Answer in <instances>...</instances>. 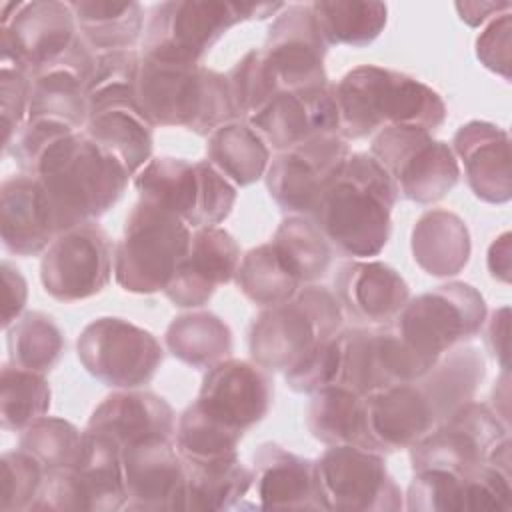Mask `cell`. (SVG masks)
Wrapping results in <instances>:
<instances>
[{"mask_svg":"<svg viewBox=\"0 0 512 512\" xmlns=\"http://www.w3.org/2000/svg\"><path fill=\"white\" fill-rule=\"evenodd\" d=\"M452 152L462 162L466 180L476 198L504 204L512 196L510 136L496 124L472 120L452 138Z\"/></svg>","mask_w":512,"mask_h":512,"instance_id":"484cf974","label":"cell"},{"mask_svg":"<svg viewBox=\"0 0 512 512\" xmlns=\"http://www.w3.org/2000/svg\"><path fill=\"white\" fill-rule=\"evenodd\" d=\"M240 264V246L220 226H204L192 232L188 256L164 290L178 308L204 306L218 286L228 284Z\"/></svg>","mask_w":512,"mask_h":512,"instance_id":"cb8c5ba5","label":"cell"},{"mask_svg":"<svg viewBox=\"0 0 512 512\" xmlns=\"http://www.w3.org/2000/svg\"><path fill=\"white\" fill-rule=\"evenodd\" d=\"M192 228L176 214L138 200L114 246V278L126 292H164L188 256Z\"/></svg>","mask_w":512,"mask_h":512,"instance_id":"52a82bcc","label":"cell"},{"mask_svg":"<svg viewBox=\"0 0 512 512\" xmlns=\"http://www.w3.org/2000/svg\"><path fill=\"white\" fill-rule=\"evenodd\" d=\"M226 78L238 120L248 122L258 112H262L280 92L274 76L266 66L262 48L246 52Z\"/></svg>","mask_w":512,"mask_h":512,"instance_id":"bcb514c9","label":"cell"},{"mask_svg":"<svg viewBox=\"0 0 512 512\" xmlns=\"http://www.w3.org/2000/svg\"><path fill=\"white\" fill-rule=\"evenodd\" d=\"M458 16L468 26L476 28L490 22L494 16L512 10L510 2H456L454 4Z\"/></svg>","mask_w":512,"mask_h":512,"instance_id":"9f6ffc18","label":"cell"},{"mask_svg":"<svg viewBox=\"0 0 512 512\" xmlns=\"http://www.w3.org/2000/svg\"><path fill=\"white\" fill-rule=\"evenodd\" d=\"M272 242L298 272L302 284H312L328 272L332 250L314 220L290 214L280 222Z\"/></svg>","mask_w":512,"mask_h":512,"instance_id":"ee69618b","label":"cell"},{"mask_svg":"<svg viewBox=\"0 0 512 512\" xmlns=\"http://www.w3.org/2000/svg\"><path fill=\"white\" fill-rule=\"evenodd\" d=\"M2 280H4V314H2V328L8 330L20 316L28 298V286L24 276L16 266L8 260L2 262Z\"/></svg>","mask_w":512,"mask_h":512,"instance_id":"db71d44e","label":"cell"},{"mask_svg":"<svg viewBox=\"0 0 512 512\" xmlns=\"http://www.w3.org/2000/svg\"><path fill=\"white\" fill-rule=\"evenodd\" d=\"M248 124L278 152L320 136H340V116L334 84L308 90L278 92Z\"/></svg>","mask_w":512,"mask_h":512,"instance_id":"ac0fdd59","label":"cell"},{"mask_svg":"<svg viewBox=\"0 0 512 512\" xmlns=\"http://www.w3.org/2000/svg\"><path fill=\"white\" fill-rule=\"evenodd\" d=\"M70 470L84 510L110 512L126 508L122 448L110 436L84 428L82 448Z\"/></svg>","mask_w":512,"mask_h":512,"instance_id":"f546056e","label":"cell"},{"mask_svg":"<svg viewBox=\"0 0 512 512\" xmlns=\"http://www.w3.org/2000/svg\"><path fill=\"white\" fill-rule=\"evenodd\" d=\"M342 362H344V334L338 332L332 338L318 344L296 368L284 372V378L294 392L314 394L322 388L340 384Z\"/></svg>","mask_w":512,"mask_h":512,"instance_id":"681fc988","label":"cell"},{"mask_svg":"<svg viewBox=\"0 0 512 512\" xmlns=\"http://www.w3.org/2000/svg\"><path fill=\"white\" fill-rule=\"evenodd\" d=\"M312 10L326 44L336 46H368L388 22V6L384 2L318 0L312 2Z\"/></svg>","mask_w":512,"mask_h":512,"instance_id":"f35d334b","label":"cell"},{"mask_svg":"<svg viewBox=\"0 0 512 512\" xmlns=\"http://www.w3.org/2000/svg\"><path fill=\"white\" fill-rule=\"evenodd\" d=\"M128 510H180L184 460L172 438H146L122 448Z\"/></svg>","mask_w":512,"mask_h":512,"instance_id":"7402d4cb","label":"cell"},{"mask_svg":"<svg viewBox=\"0 0 512 512\" xmlns=\"http://www.w3.org/2000/svg\"><path fill=\"white\" fill-rule=\"evenodd\" d=\"M24 174L36 176L54 208L58 234L104 216L132 178L124 164L80 130L52 140Z\"/></svg>","mask_w":512,"mask_h":512,"instance_id":"6da1fadb","label":"cell"},{"mask_svg":"<svg viewBox=\"0 0 512 512\" xmlns=\"http://www.w3.org/2000/svg\"><path fill=\"white\" fill-rule=\"evenodd\" d=\"M240 22L236 2H160L150 10V18L144 28L142 56L182 64H200L210 48Z\"/></svg>","mask_w":512,"mask_h":512,"instance_id":"4fadbf2b","label":"cell"},{"mask_svg":"<svg viewBox=\"0 0 512 512\" xmlns=\"http://www.w3.org/2000/svg\"><path fill=\"white\" fill-rule=\"evenodd\" d=\"M370 154L390 176L396 194L416 204L442 200L460 178L452 146L426 130L384 128L374 134Z\"/></svg>","mask_w":512,"mask_h":512,"instance_id":"30bf717a","label":"cell"},{"mask_svg":"<svg viewBox=\"0 0 512 512\" xmlns=\"http://www.w3.org/2000/svg\"><path fill=\"white\" fill-rule=\"evenodd\" d=\"M20 448L32 454L46 472L76 464L82 448V432L64 418L42 416L20 434Z\"/></svg>","mask_w":512,"mask_h":512,"instance_id":"f6af8a7d","label":"cell"},{"mask_svg":"<svg viewBox=\"0 0 512 512\" xmlns=\"http://www.w3.org/2000/svg\"><path fill=\"white\" fill-rule=\"evenodd\" d=\"M328 44L318 28L312 2L286 4L272 22L262 48L280 92L328 84L324 56Z\"/></svg>","mask_w":512,"mask_h":512,"instance_id":"e0dca14e","label":"cell"},{"mask_svg":"<svg viewBox=\"0 0 512 512\" xmlns=\"http://www.w3.org/2000/svg\"><path fill=\"white\" fill-rule=\"evenodd\" d=\"M334 294L344 312L370 324L394 320L410 300L406 280L378 260L340 264L334 276Z\"/></svg>","mask_w":512,"mask_h":512,"instance_id":"4316f807","label":"cell"},{"mask_svg":"<svg viewBox=\"0 0 512 512\" xmlns=\"http://www.w3.org/2000/svg\"><path fill=\"white\" fill-rule=\"evenodd\" d=\"M0 424L22 432L50 408V386L44 374L4 364L0 376Z\"/></svg>","mask_w":512,"mask_h":512,"instance_id":"b9f144b4","label":"cell"},{"mask_svg":"<svg viewBox=\"0 0 512 512\" xmlns=\"http://www.w3.org/2000/svg\"><path fill=\"white\" fill-rule=\"evenodd\" d=\"M252 484L254 472L240 462L238 454L214 460H184L180 510L212 512L234 508Z\"/></svg>","mask_w":512,"mask_h":512,"instance_id":"1f68e13d","label":"cell"},{"mask_svg":"<svg viewBox=\"0 0 512 512\" xmlns=\"http://www.w3.org/2000/svg\"><path fill=\"white\" fill-rule=\"evenodd\" d=\"M140 62L142 56L136 50H112L96 54L92 72L84 84L86 98L104 92L136 90Z\"/></svg>","mask_w":512,"mask_h":512,"instance_id":"f907efd6","label":"cell"},{"mask_svg":"<svg viewBox=\"0 0 512 512\" xmlns=\"http://www.w3.org/2000/svg\"><path fill=\"white\" fill-rule=\"evenodd\" d=\"M30 88L32 78L26 72L14 68H0V116L4 152L28 120Z\"/></svg>","mask_w":512,"mask_h":512,"instance_id":"816d5d0a","label":"cell"},{"mask_svg":"<svg viewBox=\"0 0 512 512\" xmlns=\"http://www.w3.org/2000/svg\"><path fill=\"white\" fill-rule=\"evenodd\" d=\"M488 270L492 278L508 284L510 282V232L498 236L488 248Z\"/></svg>","mask_w":512,"mask_h":512,"instance_id":"6f0895ef","label":"cell"},{"mask_svg":"<svg viewBox=\"0 0 512 512\" xmlns=\"http://www.w3.org/2000/svg\"><path fill=\"white\" fill-rule=\"evenodd\" d=\"M86 118V86L76 74L50 70L32 78L28 120H54L80 130L86 126Z\"/></svg>","mask_w":512,"mask_h":512,"instance_id":"ab89813d","label":"cell"},{"mask_svg":"<svg viewBox=\"0 0 512 512\" xmlns=\"http://www.w3.org/2000/svg\"><path fill=\"white\" fill-rule=\"evenodd\" d=\"M486 364L476 346L460 344L446 352L418 380L436 402L442 418L470 402L484 380Z\"/></svg>","mask_w":512,"mask_h":512,"instance_id":"74e56055","label":"cell"},{"mask_svg":"<svg viewBox=\"0 0 512 512\" xmlns=\"http://www.w3.org/2000/svg\"><path fill=\"white\" fill-rule=\"evenodd\" d=\"M504 436L508 428L498 414L470 400L410 446V462L414 472L428 468L464 472L486 462L492 446Z\"/></svg>","mask_w":512,"mask_h":512,"instance_id":"2e32d148","label":"cell"},{"mask_svg":"<svg viewBox=\"0 0 512 512\" xmlns=\"http://www.w3.org/2000/svg\"><path fill=\"white\" fill-rule=\"evenodd\" d=\"M112 272L114 246L94 222L60 232L40 260L42 288L60 302L96 296L106 288Z\"/></svg>","mask_w":512,"mask_h":512,"instance_id":"5bb4252c","label":"cell"},{"mask_svg":"<svg viewBox=\"0 0 512 512\" xmlns=\"http://www.w3.org/2000/svg\"><path fill=\"white\" fill-rule=\"evenodd\" d=\"M166 348L180 362L192 368H210L232 352V332L228 324L206 310L176 316L166 328Z\"/></svg>","mask_w":512,"mask_h":512,"instance_id":"d590c367","label":"cell"},{"mask_svg":"<svg viewBox=\"0 0 512 512\" xmlns=\"http://www.w3.org/2000/svg\"><path fill=\"white\" fill-rule=\"evenodd\" d=\"M78 34L96 52L132 50L144 28V10L138 2L80 0L68 2Z\"/></svg>","mask_w":512,"mask_h":512,"instance_id":"836d02e7","label":"cell"},{"mask_svg":"<svg viewBox=\"0 0 512 512\" xmlns=\"http://www.w3.org/2000/svg\"><path fill=\"white\" fill-rule=\"evenodd\" d=\"M136 102L152 126L188 128L200 136L238 120L228 78L202 64L142 56Z\"/></svg>","mask_w":512,"mask_h":512,"instance_id":"277c9868","label":"cell"},{"mask_svg":"<svg viewBox=\"0 0 512 512\" xmlns=\"http://www.w3.org/2000/svg\"><path fill=\"white\" fill-rule=\"evenodd\" d=\"M486 344L494 358L500 360L504 372L508 370V308L492 314L486 328Z\"/></svg>","mask_w":512,"mask_h":512,"instance_id":"11a10c76","label":"cell"},{"mask_svg":"<svg viewBox=\"0 0 512 512\" xmlns=\"http://www.w3.org/2000/svg\"><path fill=\"white\" fill-rule=\"evenodd\" d=\"M364 408L370 448L382 454L410 448L442 422L436 402L418 378L364 396Z\"/></svg>","mask_w":512,"mask_h":512,"instance_id":"ffe728a7","label":"cell"},{"mask_svg":"<svg viewBox=\"0 0 512 512\" xmlns=\"http://www.w3.org/2000/svg\"><path fill=\"white\" fill-rule=\"evenodd\" d=\"M76 352L90 376L118 390L148 384L164 360L160 342L148 330L116 316L86 324Z\"/></svg>","mask_w":512,"mask_h":512,"instance_id":"7c38bea8","label":"cell"},{"mask_svg":"<svg viewBox=\"0 0 512 512\" xmlns=\"http://www.w3.org/2000/svg\"><path fill=\"white\" fill-rule=\"evenodd\" d=\"M310 434L326 446L354 444L370 448L364 396L346 386H330L312 394L306 418Z\"/></svg>","mask_w":512,"mask_h":512,"instance_id":"e575fe53","label":"cell"},{"mask_svg":"<svg viewBox=\"0 0 512 512\" xmlns=\"http://www.w3.org/2000/svg\"><path fill=\"white\" fill-rule=\"evenodd\" d=\"M152 130L154 126L136 102V90L88 98L84 134L114 154L130 176H136L152 160Z\"/></svg>","mask_w":512,"mask_h":512,"instance_id":"603a6c76","label":"cell"},{"mask_svg":"<svg viewBox=\"0 0 512 512\" xmlns=\"http://www.w3.org/2000/svg\"><path fill=\"white\" fill-rule=\"evenodd\" d=\"M194 402L220 422L246 432L268 414L272 384L256 362L226 358L206 370Z\"/></svg>","mask_w":512,"mask_h":512,"instance_id":"44dd1931","label":"cell"},{"mask_svg":"<svg viewBox=\"0 0 512 512\" xmlns=\"http://www.w3.org/2000/svg\"><path fill=\"white\" fill-rule=\"evenodd\" d=\"M406 508L422 512H464L462 472L416 470L406 494Z\"/></svg>","mask_w":512,"mask_h":512,"instance_id":"c3c4849f","label":"cell"},{"mask_svg":"<svg viewBox=\"0 0 512 512\" xmlns=\"http://www.w3.org/2000/svg\"><path fill=\"white\" fill-rule=\"evenodd\" d=\"M510 44H512V14L502 12L486 22L484 30L476 38V56L484 68L510 80Z\"/></svg>","mask_w":512,"mask_h":512,"instance_id":"f5cc1de1","label":"cell"},{"mask_svg":"<svg viewBox=\"0 0 512 512\" xmlns=\"http://www.w3.org/2000/svg\"><path fill=\"white\" fill-rule=\"evenodd\" d=\"M206 156L236 188L258 182L270 164L268 144L246 120H232L216 128L208 136Z\"/></svg>","mask_w":512,"mask_h":512,"instance_id":"d6a6232c","label":"cell"},{"mask_svg":"<svg viewBox=\"0 0 512 512\" xmlns=\"http://www.w3.org/2000/svg\"><path fill=\"white\" fill-rule=\"evenodd\" d=\"M342 334L344 362L340 386L368 396L424 376L392 324L382 328H352Z\"/></svg>","mask_w":512,"mask_h":512,"instance_id":"d6986e66","label":"cell"},{"mask_svg":"<svg viewBox=\"0 0 512 512\" xmlns=\"http://www.w3.org/2000/svg\"><path fill=\"white\" fill-rule=\"evenodd\" d=\"M256 508L320 510L314 482V460L302 458L274 442L258 446L252 456Z\"/></svg>","mask_w":512,"mask_h":512,"instance_id":"83f0119b","label":"cell"},{"mask_svg":"<svg viewBox=\"0 0 512 512\" xmlns=\"http://www.w3.org/2000/svg\"><path fill=\"white\" fill-rule=\"evenodd\" d=\"M344 310L324 286L304 284L290 300L264 308L250 324L252 362L274 372L296 368L318 344L340 332Z\"/></svg>","mask_w":512,"mask_h":512,"instance_id":"8992f818","label":"cell"},{"mask_svg":"<svg viewBox=\"0 0 512 512\" xmlns=\"http://www.w3.org/2000/svg\"><path fill=\"white\" fill-rule=\"evenodd\" d=\"M0 68L26 72L30 78L66 70L88 80L96 52L82 40L68 2L32 0L2 26Z\"/></svg>","mask_w":512,"mask_h":512,"instance_id":"5b68a950","label":"cell"},{"mask_svg":"<svg viewBox=\"0 0 512 512\" xmlns=\"http://www.w3.org/2000/svg\"><path fill=\"white\" fill-rule=\"evenodd\" d=\"M86 428L110 436L124 448L146 438H174L176 416L164 398L130 388L106 396L94 408Z\"/></svg>","mask_w":512,"mask_h":512,"instance_id":"f1b7e54d","label":"cell"},{"mask_svg":"<svg viewBox=\"0 0 512 512\" xmlns=\"http://www.w3.org/2000/svg\"><path fill=\"white\" fill-rule=\"evenodd\" d=\"M2 244L16 256H36L58 236L54 208L36 176L14 174L0 186Z\"/></svg>","mask_w":512,"mask_h":512,"instance_id":"d4e9b609","label":"cell"},{"mask_svg":"<svg viewBox=\"0 0 512 512\" xmlns=\"http://www.w3.org/2000/svg\"><path fill=\"white\" fill-rule=\"evenodd\" d=\"M234 278L240 292L262 308L282 304L302 288L298 272L272 240L248 250Z\"/></svg>","mask_w":512,"mask_h":512,"instance_id":"8d00e7d4","label":"cell"},{"mask_svg":"<svg viewBox=\"0 0 512 512\" xmlns=\"http://www.w3.org/2000/svg\"><path fill=\"white\" fill-rule=\"evenodd\" d=\"M140 200L182 218L190 228L218 226L236 202V186L208 160L152 158L136 176Z\"/></svg>","mask_w":512,"mask_h":512,"instance_id":"9c48e42d","label":"cell"},{"mask_svg":"<svg viewBox=\"0 0 512 512\" xmlns=\"http://www.w3.org/2000/svg\"><path fill=\"white\" fill-rule=\"evenodd\" d=\"M348 156L346 140L336 134L278 152L264 174L270 198L288 214L312 216Z\"/></svg>","mask_w":512,"mask_h":512,"instance_id":"9a60e30c","label":"cell"},{"mask_svg":"<svg viewBox=\"0 0 512 512\" xmlns=\"http://www.w3.org/2000/svg\"><path fill=\"white\" fill-rule=\"evenodd\" d=\"M244 432L210 416L192 402L176 422V450L184 460H214L236 456Z\"/></svg>","mask_w":512,"mask_h":512,"instance_id":"7bdbcfd3","label":"cell"},{"mask_svg":"<svg viewBox=\"0 0 512 512\" xmlns=\"http://www.w3.org/2000/svg\"><path fill=\"white\" fill-rule=\"evenodd\" d=\"M286 4L284 2H236L240 20H266L276 16Z\"/></svg>","mask_w":512,"mask_h":512,"instance_id":"680465c9","label":"cell"},{"mask_svg":"<svg viewBox=\"0 0 512 512\" xmlns=\"http://www.w3.org/2000/svg\"><path fill=\"white\" fill-rule=\"evenodd\" d=\"M46 478V468L18 448L0 458V512L32 510Z\"/></svg>","mask_w":512,"mask_h":512,"instance_id":"7dc6e473","label":"cell"},{"mask_svg":"<svg viewBox=\"0 0 512 512\" xmlns=\"http://www.w3.org/2000/svg\"><path fill=\"white\" fill-rule=\"evenodd\" d=\"M410 246L414 262L436 278L456 276L470 260V232L464 220L442 208L428 210L416 220Z\"/></svg>","mask_w":512,"mask_h":512,"instance_id":"4dcf8cb0","label":"cell"},{"mask_svg":"<svg viewBox=\"0 0 512 512\" xmlns=\"http://www.w3.org/2000/svg\"><path fill=\"white\" fill-rule=\"evenodd\" d=\"M334 96L344 140H360L392 126L432 134L446 120V104L434 88L374 64L346 72L334 84Z\"/></svg>","mask_w":512,"mask_h":512,"instance_id":"3957f363","label":"cell"},{"mask_svg":"<svg viewBox=\"0 0 512 512\" xmlns=\"http://www.w3.org/2000/svg\"><path fill=\"white\" fill-rule=\"evenodd\" d=\"M484 322L482 294L466 282H448L408 300L390 324L426 374L446 352L474 338Z\"/></svg>","mask_w":512,"mask_h":512,"instance_id":"ba28073f","label":"cell"},{"mask_svg":"<svg viewBox=\"0 0 512 512\" xmlns=\"http://www.w3.org/2000/svg\"><path fill=\"white\" fill-rule=\"evenodd\" d=\"M396 198V188L378 160L356 152L324 190L312 220L338 252L370 258L390 238Z\"/></svg>","mask_w":512,"mask_h":512,"instance_id":"7a4b0ae2","label":"cell"},{"mask_svg":"<svg viewBox=\"0 0 512 512\" xmlns=\"http://www.w3.org/2000/svg\"><path fill=\"white\" fill-rule=\"evenodd\" d=\"M320 510L396 512L404 508L402 490L390 476L382 452L354 444L328 446L314 460Z\"/></svg>","mask_w":512,"mask_h":512,"instance_id":"8fae6325","label":"cell"},{"mask_svg":"<svg viewBox=\"0 0 512 512\" xmlns=\"http://www.w3.org/2000/svg\"><path fill=\"white\" fill-rule=\"evenodd\" d=\"M6 332L10 364L18 368L46 374L64 352L62 330L44 312H24Z\"/></svg>","mask_w":512,"mask_h":512,"instance_id":"60d3db41","label":"cell"}]
</instances>
